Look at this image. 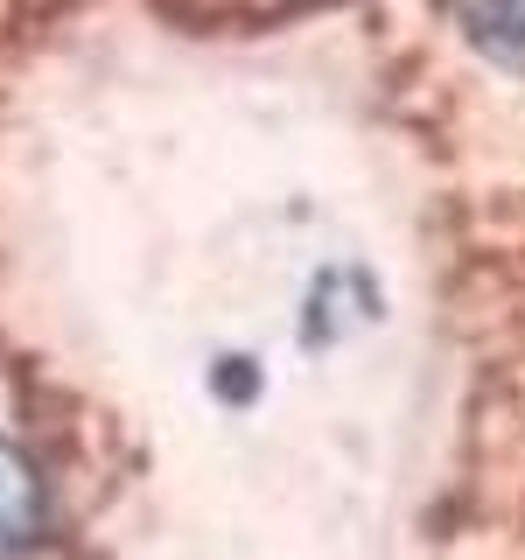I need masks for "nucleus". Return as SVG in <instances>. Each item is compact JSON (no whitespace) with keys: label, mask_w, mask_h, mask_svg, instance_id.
<instances>
[{"label":"nucleus","mask_w":525,"mask_h":560,"mask_svg":"<svg viewBox=\"0 0 525 560\" xmlns=\"http://www.w3.org/2000/svg\"><path fill=\"white\" fill-rule=\"evenodd\" d=\"M463 28L498 63L525 70V0H463Z\"/></svg>","instance_id":"obj_2"},{"label":"nucleus","mask_w":525,"mask_h":560,"mask_svg":"<svg viewBox=\"0 0 525 560\" xmlns=\"http://www.w3.org/2000/svg\"><path fill=\"white\" fill-rule=\"evenodd\" d=\"M49 539V483L22 448L0 442V560H28Z\"/></svg>","instance_id":"obj_1"}]
</instances>
